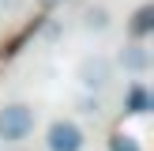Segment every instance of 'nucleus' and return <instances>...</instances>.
Instances as JSON below:
<instances>
[{
  "instance_id": "f257e3e1",
  "label": "nucleus",
  "mask_w": 154,
  "mask_h": 151,
  "mask_svg": "<svg viewBox=\"0 0 154 151\" xmlns=\"http://www.w3.org/2000/svg\"><path fill=\"white\" fill-rule=\"evenodd\" d=\"M30 128H34V110H30V106L11 102V106L0 110V140L19 143V140H26V136H30Z\"/></svg>"
},
{
  "instance_id": "f03ea898",
  "label": "nucleus",
  "mask_w": 154,
  "mask_h": 151,
  "mask_svg": "<svg viewBox=\"0 0 154 151\" xmlns=\"http://www.w3.org/2000/svg\"><path fill=\"white\" fill-rule=\"evenodd\" d=\"M45 143H49V151H79L87 140H83V128L75 121H53Z\"/></svg>"
},
{
  "instance_id": "7ed1b4c3",
  "label": "nucleus",
  "mask_w": 154,
  "mask_h": 151,
  "mask_svg": "<svg viewBox=\"0 0 154 151\" xmlns=\"http://www.w3.org/2000/svg\"><path fill=\"white\" fill-rule=\"evenodd\" d=\"M79 79H83V87H105V83H109V60L87 57L79 64Z\"/></svg>"
},
{
  "instance_id": "20e7f679",
  "label": "nucleus",
  "mask_w": 154,
  "mask_h": 151,
  "mask_svg": "<svg viewBox=\"0 0 154 151\" xmlns=\"http://www.w3.org/2000/svg\"><path fill=\"white\" fill-rule=\"evenodd\" d=\"M120 64H124L128 72H147V68H150V53H147V45H139V42L124 45V53H120Z\"/></svg>"
},
{
  "instance_id": "39448f33",
  "label": "nucleus",
  "mask_w": 154,
  "mask_h": 151,
  "mask_svg": "<svg viewBox=\"0 0 154 151\" xmlns=\"http://www.w3.org/2000/svg\"><path fill=\"white\" fill-rule=\"evenodd\" d=\"M124 110H128V113H147V110H150V95H147V87H143V83H132V87H128Z\"/></svg>"
},
{
  "instance_id": "423d86ee",
  "label": "nucleus",
  "mask_w": 154,
  "mask_h": 151,
  "mask_svg": "<svg viewBox=\"0 0 154 151\" xmlns=\"http://www.w3.org/2000/svg\"><path fill=\"white\" fill-rule=\"evenodd\" d=\"M154 30V8L150 4H143L139 11H135V19H132V34L135 38H143V34H150Z\"/></svg>"
},
{
  "instance_id": "0eeeda50",
  "label": "nucleus",
  "mask_w": 154,
  "mask_h": 151,
  "mask_svg": "<svg viewBox=\"0 0 154 151\" xmlns=\"http://www.w3.org/2000/svg\"><path fill=\"white\" fill-rule=\"evenodd\" d=\"M83 23H87V30H105L109 27V11L105 8H87L83 11Z\"/></svg>"
},
{
  "instance_id": "6e6552de",
  "label": "nucleus",
  "mask_w": 154,
  "mask_h": 151,
  "mask_svg": "<svg viewBox=\"0 0 154 151\" xmlns=\"http://www.w3.org/2000/svg\"><path fill=\"white\" fill-rule=\"evenodd\" d=\"M109 151H139V143H135L128 132H117V136L109 140Z\"/></svg>"
},
{
  "instance_id": "1a4fd4ad",
  "label": "nucleus",
  "mask_w": 154,
  "mask_h": 151,
  "mask_svg": "<svg viewBox=\"0 0 154 151\" xmlns=\"http://www.w3.org/2000/svg\"><path fill=\"white\" fill-rule=\"evenodd\" d=\"M11 4H15V0H0V8H11Z\"/></svg>"
},
{
  "instance_id": "9d476101",
  "label": "nucleus",
  "mask_w": 154,
  "mask_h": 151,
  "mask_svg": "<svg viewBox=\"0 0 154 151\" xmlns=\"http://www.w3.org/2000/svg\"><path fill=\"white\" fill-rule=\"evenodd\" d=\"M42 4H45V8H53V4H60V0H42Z\"/></svg>"
}]
</instances>
